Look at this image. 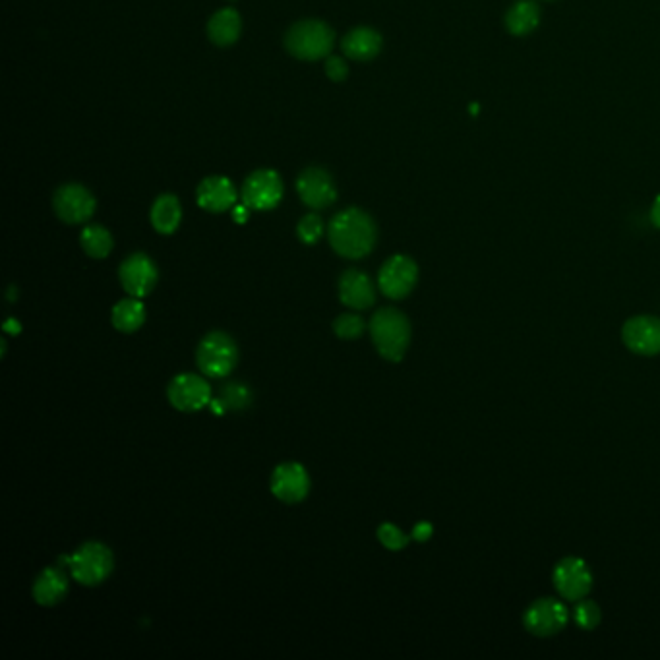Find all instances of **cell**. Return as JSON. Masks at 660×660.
Listing matches in <instances>:
<instances>
[{"label":"cell","instance_id":"obj_30","mask_svg":"<svg viewBox=\"0 0 660 660\" xmlns=\"http://www.w3.org/2000/svg\"><path fill=\"white\" fill-rule=\"evenodd\" d=\"M324 68H326V74L331 82H345L349 76V68L341 57H328Z\"/></svg>","mask_w":660,"mask_h":660},{"label":"cell","instance_id":"obj_9","mask_svg":"<svg viewBox=\"0 0 660 660\" xmlns=\"http://www.w3.org/2000/svg\"><path fill=\"white\" fill-rule=\"evenodd\" d=\"M552 581L558 595L568 602L587 599L593 589V573L585 560L575 556H568L556 564Z\"/></svg>","mask_w":660,"mask_h":660},{"label":"cell","instance_id":"obj_14","mask_svg":"<svg viewBox=\"0 0 660 660\" xmlns=\"http://www.w3.org/2000/svg\"><path fill=\"white\" fill-rule=\"evenodd\" d=\"M297 192L304 206L312 210H326L337 200V188L330 173L322 167H308L297 179Z\"/></svg>","mask_w":660,"mask_h":660},{"label":"cell","instance_id":"obj_25","mask_svg":"<svg viewBox=\"0 0 660 660\" xmlns=\"http://www.w3.org/2000/svg\"><path fill=\"white\" fill-rule=\"evenodd\" d=\"M217 399L223 403V407L227 409V413L235 411V413H240L244 409H248L252 405V390L240 382H227L221 386L219 390V395Z\"/></svg>","mask_w":660,"mask_h":660},{"label":"cell","instance_id":"obj_20","mask_svg":"<svg viewBox=\"0 0 660 660\" xmlns=\"http://www.w3.org/2000/svg\"><path fill=\"white\" fill-rule=\"evenodd\" d=\"M506 30L515 37L531 35L539 28L540 6L535 0H515L506 12Z\"/></svg>","mask_w":660,"mask_h":660},{"label":"cell","instance_id":"obj_11","mask_svg":"<svg viewBox=\"0 0 660 660\" xmlns=\"http://www.w3.org/2000/svg\"><path fill=\"white\" fill-rule=\"evenodd\" d=\"M119 281L128 297L146 299L159 281V270L148 254L134 252L120 264Z\"/></svg>","mask_w":660,"mask_h":660},{"label":"cell","instance_id":"obj_17","mask_svg":"<svg viewBox=\"0 0 660 660\" xmlns=\"http://www.w3.org/2000/svg\"><path fill=\"white\" fill-rule=\"evenodd\" d=\"M196 200L202 210L210 213H223L233 210L237 204V190L233 180L227 177H208L202 180L196 190Z\"/></svg>","mask_w":660,"mask_h":660},{"label":"cell","instance_id":"obj_19","mask_svg":"<svg viewBox=\"0 0 660 660\" xmlns=\"http://www.w3.org/2000/svg\"><path fill=\"white\" fill-rule=\"evenodd\" d=\"M382 45H384L382 35L372 28L351 30L341 41V49H343L345 57L359 60V62L376 59L382 51Z\"/></svg>","mask_w":660,"mask_h":660},{"label":"cell","instance_id":"obj_8","mask_svg":"<svg viewBox=\"0 0 660 660\" xmlns=\"http://www.w3.org/2000/svg\"><path fill=\"white\" fill-rule=\"evenodd\" d=\"M240 198L250 210H273L283 198V180L273 169H260L244 180Z\"/></svg>","mask_w":660,"mask_h":660},{"label":"cell","instance_id":"obj_13","mask_svg":"<svg viewBox=\"0 0 660 660\" xmlns=\"http://www.w3.org/2000/svg\"><path fill=\"white\" fill-rule=\"evenodd\" d=\"M53 208L62 223L80 225L90 221L97 202L90 190L82 184H64L55 192Z\"/></svg>","mask_w":660,"mask_h":660},{"label":"cell","instance_id":"obj_23","mask_svg":"<svg viewBox=\"0 0 660 660\" xmlns=\"http://www.w3.org/2000/svg\"><path fill=\"white\" fill-rule=\"evenodd\" d=\"M240 30H242V20L235 8H223L215 12L208 24L211 43L217 47L233 45L240 37Z\"/></svg>","mask_w":660,"mask_h":660},{"label":"cell","instance_id":"obj_22","mask_svg":"<svg viewBox=\"0 0 660 660\" xmlns=\"http://www.w3.org/2000/svg\"><path fill=\"white\" fill-rule=\"evenodd\" d=\"M148 320V310L142 299L128 297L122 299L111 310L113 328L120 333H136Z\"/></svg>","mask_w":660,"mask_h":660},{"label":"cell","instance_id":"obj_34","mask_svg":"<svg viewBox=\"0 0 660 660\" xmlns=\"http://www.w3.org/2000/svg\"><path fill=\"white\" fill-rule=\"evenodd\" d=\"M12 330V333L14 335H18L20 333V324L14 320V318H8V322L4 324V331H10Z\"/></svg>","mask_w":660,"mask_h":660},{"label":"cell","instance_id":"obj_2","mask_svg":"<svg viewBox=\"0 0 660 660\" xmlns=\"http://www.w3.org/2000/svg\"><path fill=\"white\" fill-rule=\"evenodd\" d=\"M370 339L382 359L401 362L411 345V322L401 310L386 306L374 312L368 324Z\"/></svg>","mask_w":660,"mask_h":660},{"label":"cell","instance_id":"obj_12","mask_svg":"<svg viewBox=\"0 0 660 660\" xmlns=\"http://www.w3.org/2000/svg\"><path fill=\"white\" fill-rule=\"evenodd\" d=\"M310 475L304 465L300 463H281L273 469L270 479L271 494L289 506H295L306 500L310 494Z\"/></svg>","mask_w":660,"mask_h":660},{"label":"cell","instance_id":"obj_27","mask_svg":"<svg viewBox=\"0 0 660 660\" xmlns=\"http://www.w3.org/2000/svg\"><path fill=\"white\" fill-rule=\"evenodd\" d=\"M600 606L595 600L581 599L575 602L573 620L581 630H597L600 624Z\"/></svg>","mask_w":660,"mask_h":660},{"label":"cell","instance_id":"obj_7","mask_svg":"<svg viewBox=\"0 0 660 660\" xmlns=\"http://www.w3.org/2000/svg\"><path fill=\"white\" fill-rule=\"evenodd\" d=\"M167 399L180 413H198L210 407L213 390L204 374L184 372L169 382Z\"/></svg>","mask_w":660,"mask_h":660},{"label":"cell","instance_id":"obj_24","mask_svg":"<svg viewBox=\"0 0 660 660\" xmlns=\"http://www.w3.org/2000/svg\"><path fill=\"white\" fill-rule=\"evenodd\" d=\"M80 244L93 260H105L115 248L113 235L103 225H88L80 235Z\"/></svg>","mask_w":660,"mask_h":660},{"label":"cell","instance_id":"obj_16","mask_svg":"<svg viewBox=\"0 0 660 660\" xmlns=\"http://www.w3.org/2000/svg\"><path fill=\"white\" fill-rule=\"evenodd\" d=\"M337 293L341 304L351 310H368L376 302V287L368 273L347 270L339 277Z\"/></svg>","mask_w":660,"mask_h":660},{"label":"cell","instance_id":"obj_1","mask_svg":"<svg viewBox=\"0 0 660 660\" xmlns=\"http://www.w3.org/2000/svg\"><path fill=\"white\" fill-rule=\"evenodd\" d=\"M378 239L374 219L359 208L339 211L328 225V240L335 254L347 260L366 258Z\"/></svg>","mask_w":660,"mask_h":660},{"label":"cell","instance_id":"obj_32","mask_svg":"<svg viewBox=\"0 0 660 660\" xmlns=\"http://www.w3.org/2000/svg\"><path fill=\"white\" fill-rule=\"evenodd\" d=\"M233 219L237 223H246L250 219V208L246 204H239L233 208Z\"/></svg>","mask_w":660,"mask_h":660},{"label":"cell","instance_id":"obj_29","mask_svg":"<svg viewBox=\"0 0 660 660\" xmlns=\"http://www.w3.org/2000/svg\"><path fill=\"white\" fill-rule=\"evenodd\" d=\"M378 540H380V544L384 546V548H388V550H391V552H399V550H403L407 544H409V540H411V537H407L397 525H393V523H382L380 527H378Z\"/></svg>","mask_w":660,"mask_h":660},{"label":"cell","instance_id":"obj_31","mask_svg":"<svg viewBox=\"0 0 660 660\" xmlns=\"http://www.w3.org/2000/svg\"><path fill=\"white\" fill-rule=\"evenodd\" d=\"M432 533H434L432 525L428 521H420L419 525H415L411 539H415L417 542H426V540H430Z\"/></svg>","mask_w":660,"mask_h":660},{"label":"cell","instance_id":"obj_5","mask_svg":"<svg viewBox=\"0 0 660 660\" xmlns=\"http://www.w3.org/2000/svg\"><path fill=\"white\" fill-rule=\"evenodd\" d=\"M335 33L320 20H302L285 35L287 51L300 60L326 59L333 49Z\"/></svg>","mask_w":660,"mask_h":660},{"label":"cell","instance_id":"obj_3","mask_svg":"<svg viewBox=\"0 0 660 660\" xmlns=\"http://www.w3.org/2000/svg\"><path fill=\"white\" fill-rule=\"evenodd\" d=\"M239 364V345L225 331H210L196 349V366L211 380L227 378Z\"/></svg>","mask_w":660,"mask_h":660},{"label":"cell","instance_id":"obj_6","mask_svg":"<svg viewBox=\"0 0 660 660\" xmlns=\"http://www.w3.org/2000/svg\"><path fill=\"white\" fill-rule=\"evenodd\" d=\"M419 283V266L411 256L395 254L378 271V289L391 300L407 299Z\"/></svg>","mask_w":660,"mask_h":660},{"label":"cell","instance_id":"obj_10","mask_svg":"<svg viewBox=\"0 0 660 660\" xmlns=\"http://www.w3.org/2000/svg\"><path fill=\"white\" fill-rule=\"evenodd\" d=\"M570 612L562 600L542 597L529 604L523 614V626L531 635L550 637L566 628Z\"/></svg>","mask_w":660,"mask_h":660},{"label":"cell","instance_id":"obj_33","mask_svg":"<svg viewBox=\"0 0 660 660\" xmlns=\"http://www.w3.org/2000/svg\"><path fill=\"white\" fill-rule=\"evenodd\" d=\"M649 217H651V223H653L657 229H660V194L655 198V202H653V206H651Z\"/></svg>","mask_w":660,"mask_h":660},{"label":"cell","instance_id":"obj_26","mask_svg":"<svg viewBox=\"0 0 660 660\" xmlns=\"http://www.w3.org/2000/svg\"><path fill=\"white\" fill-rule=\"evenodd\" d=\"M364 331H366V322L357 312H345L333 320V333L339 339L355 341L364 335Z\"/></svg>","mask_w":660,"mask_h":660},{"label":"cell","instance_id":"obj_18","mask_svg":"<svg viewBox=\"0 0 660 660\" xmlns=\"http://www.w3.org/2000/svg\"><path fill=\"white\" fill-rule=\"evenodd\" d=\"M68 589H70L68 575L59 566H51L35 577L31 587V597L39 606L51 608L66 599Z\"/></svg>","mask_w":660,"mask_h":660},{"label":"cell","instance_id":"obj_28","mask_svg":"<svg viewBox=\"0 0 660 660\" xmlns=\"http://www.w3.org/2000/svg\"><path fill=\"white\" fill-rule=\"evenodd\" d=\"M326 233V225L324 219L318 213H308L304 215L297 225V237H299L302 244H316L318 240L324 237Z\"/></svg>","mask_w":660,"mask_h":660},{"label":"cell","instance_id":"obj_15","mask_svg":"<svg viewBox=\"0 0 660 660\" xmlns=\"http://www.w3.org/2000/svg\"><path fill=\"white\" fill-rule=\"evenodd\" d=\"M622 341L639 357H655L660 353V318L633 316L622 328Z\"/></svg>","mask_w":660,"mask_h":660},{"label":"cell","instance_id":"obj_21","mask_svg":"<svg viewBox=\"0 0 660 660\" xmlns=\"http://www.w3.org/2000/svg\"><path fill=\"white\" fill-rule=\"evenodd\" d=\"M151 225L159 235H173L179 229L182 206L175 194H161L150 211Z\"/></svg>","mask_w":660,"mask_h":660},{"label":"cell","instance_id":"obj_4","mask_svg":"<svg viewBox=\"0 0 660 660\" xmlns=\"http://www.w3.org/2000/svg\"><path fill=\"white\" fill-rule=\"evenodd\" d=\"M68 570L80 585L97 587L111 577L115 570V556L107 544L90 540L70 554Z\"/></svg>","mask_w":660,"mask_h":660}]
</instances>
